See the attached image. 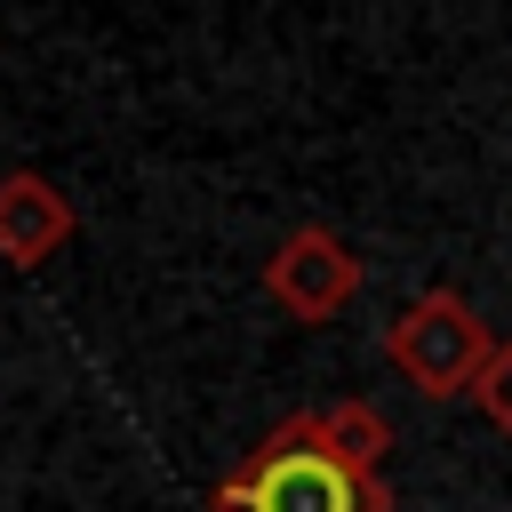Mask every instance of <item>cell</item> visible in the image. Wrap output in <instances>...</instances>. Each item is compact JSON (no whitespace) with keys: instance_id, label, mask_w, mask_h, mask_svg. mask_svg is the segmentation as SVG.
Here are the masks:
<instances>
[{"instance_id":"3957f363","label":"cell","mask_w":512,"mask_h":512,"mask_svg":"<svg viewBox=\"0 0 512 512\" xmlns=\"http://www.w3.org/2000/svg\"><path fill=\"white\" fill-rule=\"evenodd\" d=\"M264 304L272 312H288L296 328H328L336 312H352V296H360V256H352V240L336 232V224H288L280 240H272V256H264Z\"/></svg>"},{"instance_id":"277c9868","label":"cell","mask_w":512,"mask_h":512,"mask_svg":"<svg viewBox=\"0 0 512 512\" xmlns=\"http://www.w3.org/2000/svg\"><path fill=\"white\" fill-rule=\"evenodd\" d=\"M72 232H80V208H72V192L56 176H40V168H8L0 176V256L16 272L48 264Z\"/></svg>"},{"instance_id":"7a4b0ae2","label":"cell","mask_w":512,"mask_h":512,"mask_svg":"<svg viewBox=\"0 0 512 512\" xmlns=\"http://www.w3.org/2000/svg\"><path fill=\"white\" fill-rule=\"evenodd\" d=\"M496 328L456 296V288H424L384 320V360L400 384H416L424 400H472L488 360H496Z\"/></svg>"},{"instance_id":"8992f818","label":"cell","mask_w":512,"mask_h":512,"mask_svg":"<svg viewBox=\"0 0 512 512\" xmlns=\"http://www.w3.org/2000/svg\"><path fill=\"white\" fill-rule=\"evenodd\" d=\"M480 408H488V424L512 440V336L496 344V360H488V376H480V392H472Z\"/></svg>"},{"instance_id":"5b68a950","label":"cell","mask_w":512,"mask_h":512,"mask_svg":"<svg viewBox=\"0 0 512 512\" xmlns=\"http://www.w3.org/2000/svg\"><path fill=\"white\" fill-rule=\"evenodd\" d=\"M312 424H320V440H328L344 464H360V472H376L384 448H392V424H384L376 400H328V408H312Z\"/></svg>"},{"instance_id":"6da1fadb","label":"cell","mask_w":512,"mask_h":512,"mask_svg":"<svg viewBox=\"0 0 512 512\" xmlns=\"http://www.w3.org/2000/svg\"><path fill=\"white\" fill-rule=\"evenodd\" d=\"M208 512H392V488H384V472L344 464L320 440L312 408H296L216 480Z\"/></svg>"}]
</instances>
